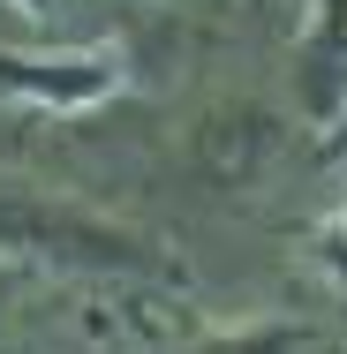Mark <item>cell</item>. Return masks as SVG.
Wrapping results in <instances>:
<instances>
[{"label": "cell", "instance_id": "3957f363", "mask_svg": "<svg viewBox=\"0 0 347 354\" xmlns=\"http://www.w3.org/2000/svg\"><path fill=\"white\" fill-rule=\"evenodd\" d=\"M287 83H294V113L310 136H340L347 129V0H310L287 46Z\"/></svg>", "mask_w": 347, "mask_h": 354}, {"label": "cell", "instance_id": "5b68a950", "mask_svg": "<svg viewBox=\"0 0 347 354\" xmlns=\"http://www.w3.org/2000/svg\"><path fill=\"white\" fill-rule=\"evenodd\" d=\"M219 339L226 347H332V332H317V324H234Z\"/></svg>", "mask_w": 347, "mask_h": 354}, {"label": "cell", "instance_id": "7a4b0ae2", "mask_svg": "<svg viewBox=\"0 0 347 354\" xmlns=\"http://www.w3.org/2000/svg\"><path fill=\"white\" fill-rule=\"evenodd\" d=\"M129 91L121 46H53V53H8L0 46V98L38 113H91Z\"/></svg>", "mask_w": 347, "mask_h": 354}, {"label": "cell", "instance_id": "8992f818", "mask_svg": "<svg viewBox=\"0 0 347 354\" xmlns=\"http://www.w3.org/2000/svg\"><path fill=\"white\" fill-rule=\"evenodd\" d=\"M8 8H15V15H30V23H46V15L61 8V0H8Z\"/></svg>", "mask_w": 347, "mask_h": 354}, {"label": "cell", "instance_id": "277c9868", "mask_svg": "<svg viewBox=\"0 0 347 354\" xmlns=\"http://www.w3.org/2000/svg\"><path fill=\"white\" fill-rule=\"evenodd\" d=\"M265 151H272V121L257 106H226V113H211L197 129V158H204L211 181H242Z\"/></svg>", "mask_w": 347, "mask_h": 354}, {"label": "cell", "instance_id": "6da1fadb", "mask_svg": "<svg viewBox=\"0 0 347 354\" xmlns=\"http://www.w3.org/2000/svg\"><path fill=\"white\" fill-rule=\"evenodd\" d=\"M0 264H30V272H61V279H174V241L136 234L121 218L46 204V196H0Z\"/></svg>", "mask_w": 347, "mask_h": 354}]
</instances>
